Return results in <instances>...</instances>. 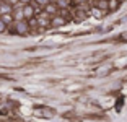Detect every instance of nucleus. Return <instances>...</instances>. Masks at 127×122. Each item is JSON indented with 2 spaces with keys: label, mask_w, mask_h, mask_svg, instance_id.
<instances>
[{
  "label": "nucleus",
  "mask_w": 127,
  "mask_h": 122,
  "mask_svg": "<svg viewBox=\"0 0 127 122\" xmlns=\"http://www.w3.org/2000/svg\"><path fill=\"white\" fill-rule=\"evenodd\" d=\"M13 33L16 34H28V31H30V23H28V20H21V21H15V26H13Z\"/></svg>",
  "instance_id": "1"
},
{
  "label": "nucleus",
  "mask_w": 127,
  "mask_h": 122,
  "mask_svg": "<svg viewBox=\"0 0 127 122\" xmlns=\"http://www.w3.org/2000/svg\"><path fill=\"white\" fill-rule=\"evenodd\" d=\"M67 23V18L64 15H54L52 18H51V26H54V28H59V26H64Z\"/></svg>",
  "instance_id": "2"
},
{
  "label": "nucleus",
  "mask_w": 127,
  "mask_h": 122,
  "mask_svg": "<svg viewBox=\"0 0 127 122\" xmlns=\"http://www.w3.org/2000/svg\"><path fill=\"white\" fill-rule=\"evenodd\" d=\"M23 13H25V20H33V16L36 15V10L31 3H26L23 7Z\"/></svg>",
  "instance_id": "3"
},
{
  "label": "nucleus",
  "mask_w": 127,
  "mask_h": 122,
  "mask_svg": "<svg viewBox=\"0 0 127 122\" xmlns=\"http://www.w3.org/2000/svg\"><path fill=\"white\" fill-rule=\"evenodd\" d=\"M57 11H59V7H57V3H52V2H51V3H47L44 7V13L47 16H51V15H57Z\"/></svg>",
  "instance_id": "4"
},
{
  "label": "nucleus",
  "mask_w": 127,
  "mask_h": 122,
  "mask_svg": "<svg viewBox=\"0 0 127 122\" xmlns=\"http://www.w3.org/2000/svg\"><path fill=\"white\" fill-rule=\"evenodd\" d=\"M5 13H13V5H10L8 2H0V15Z\"/></svg>",
  "instance_id": "5"
},
{
  "label": "nucleus",
  "mask_w": 127,
  "mask_h": 122,
  "mask_svg": "<svg viewBox=\"0 0 127 122\" xmlns=\"http://www.w3.org/2000/svg\"><path fill=\"white\" fill-rule=\"evenodd\" d=\"M36 112L42 117H52L54 116V109H47V107H39V109H36Z\"/></svg>",
  "instance_id": "6"
},
{
  "label": "nucleus",
  "mask_w": 127,
  "mask_h": 122,
  "mask_svg": "<svg viewBox=\"0 0 127 122\" xmlns=\"http://www.w3.org/2000/svg\"><path fill=\"white\" fill-rule=\"evenodd\" d=\"M13 20H15V21H21V20H25V13H23V8H16V10L13 11Z\"/></svg>",
  "instance_id": "7"
},
{
  "label": "nucleus",
  "mask_w": 127,
  "mask_h": 122,
  "mask_svg": "<svg viewBox=\"0 0 127 122\" xmlns=\"http://www.w3.org/2000/svg\"><path fill=\"white\" fill-rule=\"evenodd\" d=\"M0 18L3 20L7 25H10V23H15V20H13V13H5V15H0Z\"/></svg>",
  "instance_id": "8"
},
{
  "label": "nucleus",
  "mask_w": 127,
  "mask_h": 122,
  "mask_svg": "<svg viewBox=\"0 0 127 122\" xmlns=\"http://www.w3.org/2000/svg\"><path fill=\"white\" fill-rule=\"evenodd\" d=\"M96 8H99V10H108V0H98L96 2Z\"/></svg>",
  "instance_id": "9"
},
{
  "label": "nucleus",
  "mask_w": 127,
  "mask_h": 122,
  "mask_svg": "<svg viewBox=\"0 0 127 122\" xmlns=\"http://www.w3.org/2000/svg\"><path fill=\"white\" fill-rule=\"evenodd\" d=\"M119 7V0H108V10H116Z\"/></svg>",
  "instance_id": "10"
},
{
  "label": "nucleus",
  "mask_w": 127,
  "mask_h": 122,
  "mask_svg": "<svg viewBox=\"0 0 127 122\" xmlns=\"http://www.w3.org/2000/svg\"><path fill=\"white\" fill-rule=\"evenodd\" d=\"M7 26H8V25H7V23H5V21H3L2 18H0V34L7 31Z\"/></svg>",
  "instance_id": "11"
},
{
  "label": "nucleus",
  "mask_w": 127,
  "mask_h": 122,
  "mask_svg": "<svg viewBox=\"0 0 127 122\" xmlns=\"http://www.w3.org/2000/svg\"><path fill=\"white\" fill-rule=\"evenodd\" d=\"M34 2H36V3L39 5V7H46V5H47V3H51L52 0H34Z\"/></svg>",
  "instance_id": "12"
},
{
  "label": "nucleus",
  "mask_w": 127,
  "mask_h": 122,
  "mask_svg": "<svg viewBox=\"0 0 127 122\" xmlns=\"http://www.w3.org/2000/svg\"><path fill=\"white\" fill-rule=\"evenodd\" d=\"M93 13H95L96 18H101V16H103V10H99V8H96V7L93 8Z\"/></svg>",
  "instance_id": "13"
},
{
  "label": "nucleus",
  "mask_w": 127,
  "mask_h": 122,
  "mask_svg": "<svg viewBox=\"0 0 127 122\" xmlns=\"http://www.w3.org/2000/svg\"><path fill=\"white\" fill-rule=\"evenodd\" d=\"M68 3H70V2H68V0H59V2H57V7H68Z\"/></svg>",
  "instance_id": "14"
},
{
  "label": "nucleus",
  "mask_w": 127,
  "mask_h": 122,
  "mask_svg": "<svg viewBox=\"0 0 127 122\" xmlns=\"http://www.w3.org/2000/svg\"><path fill=\"white\" fill-rule=\"evenodd\" d=\"M5 2H8V3H10V5H15V3H18L20 0H5Z\"/></svg>",
  "instance_id": "15"
},
{
  "label": "nucleus",
  "mask_w": 127,
  "mask_h": 122,
  "mask_svg": "<svg viewBox=\"0 0 127 122\" xmlns=\"http://www.w3.org/2000/svg\"><path fill=\"white\" fill-rule=\"evenodd\" d=\"M20 2H21V3H25V5H26V3H31L33 0H20Z\"/></svg>",
  "instance_id": "16"
}]
</instances>
